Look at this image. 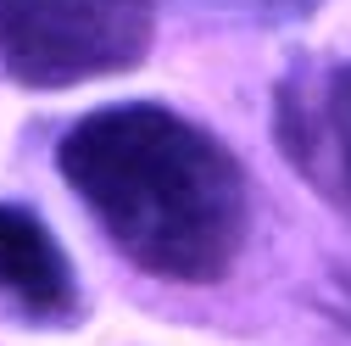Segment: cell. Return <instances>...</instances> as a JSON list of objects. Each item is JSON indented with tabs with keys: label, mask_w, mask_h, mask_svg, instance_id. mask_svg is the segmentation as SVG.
Listing matches in <instances>:
<instances>
[{
	"label": "cell",
	"mask_w": 351,
	"mask_h": 346,
	"mask_svg": "<svg viewBox=\"0 0 351 346\" xmlns=\"http://www.w3.org/2000/svg\"><path fill=\"white\" fill-rule=\"evenodd\" d=\"M56 173L101 235L151 279L212 285L251 235V190L234 151L184 112L117 101L56 140Z\"/></svg>",
	"instance_id": "6da1fadb"
},
{
	"label": "cell",
	"mask_w": 351,
	"mask_h": 346,
	"mask_svg": "<svg viewBox=\"0 0 351 346\" xmlns=\"http://www.w3.org/2000/svg\"><path fill=\"white\" fill-rule=\"evenodd\" d=\"M156 0H0V73L23 90H73L140 67Z\"/></svg>",
	"instance_id": "7a4b0ae2"
},
{
	"label": "cell",
	"mask_w": 351,
	"mask_h": 346,
	"mask_svg": "<svg viewBox=\"0 0 351 346\" xmlns=\"http://www.w3.org/2000/svg\"><path fill=\"white\" fill-rule=\"evenodd\" d=\"M279 146L313 179V190H324L351 218V62L285 84Z\"/></svg>",
	"instance_id": "3957f363"
},
{
	"label": "cell",
	"mask_w": 351,
	"mask_h": 346,
	"mask_svg": "<svg viewBox=\"0 0 351 346\" xmlns=\"http://www.w3.org/2000/svg\"><path fill=\"white\" fill-rule=\"evenodd\" d=\"M0 296L34 324L78 319V279L51 224L28 207L0 201Z\"/></svg>",
	"instance_id": "277c9868"
},
{
	"label": "cell",
	"mask_w": 351,
	"mask_h": 346,
	"mask_svg": "<svg viewBox=\"0 0 351 346\" xmlns=\"http://www.w3.org/2000/svg\"><path fill=\"white\" fill-rule=\"evenodd\" d=\"M201 6L240 17V23H262V28H285V23H306L313 12H324V0H201Z\"/></svg>",
	"instance_id": "5b68a950"
}]
</instances>
